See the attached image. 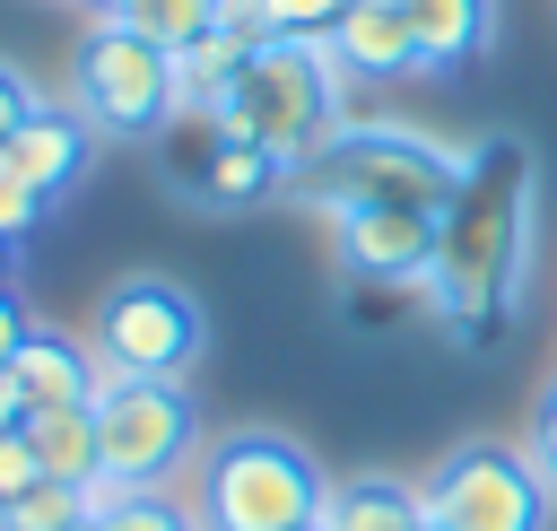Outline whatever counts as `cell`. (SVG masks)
Returning <instances> with one entry per match:
<instances>
[{
	"label": "cell",
	"mask_w": 557,
	"mask_h": 531,
	"mask_svg": "<svg viewBox=\"0 0 557 531\" xmlns=\"http://www.w3.org/2000/svg\"><path fill=\"white\" fill-rule=\"evenodd\" d=\"M531 192H540V165L513 131L470 148L461 192L435 226V270H426V296L461 348H496L513 322V296L531 279Z\"/></svg>",
	"instance_id": "6da1fadb"
},
{
	"label": "cell",
	"mask_w": 557,
	"mask_h": 531,
	"mask_svg": "<svg viewBox=\"0 0 557 531\" xmlns=\"http://www.w3.org/2000/svg\"><path fill=\"white\" fill-rule=\"evenodd\" d=\"M226 131H244V139H261L270 157H287V165H305L313 148H331L348 122H357V104H348V70L331 61V44H261L244 70H235V87H226Z\"/></svg>",
	"instance_id": "7a4b0ae2"
},
{
	"label": "cell",
	"mask_w": 557,
	"mask_h": 531,
	"mask_svg": "<svg viewBox=\"0 0 557 531\" xmlns=\"http://www.w3.org/2000/svg\"><path fill=\"white\" fill-rule=\"evenodd\" d=\"M461 165H470V157H453V148H435V139H418V131L348 122L331 148H313V157L296 165V192H305L322 218H339V209H426V218H444L453 192H461Z\"/></svg>",
	"instance_id": "3957f363"
},
{
	"label": "cell",
	"mask_w": 557,
	"mask_h": 531,
	"mask_svg": "<svg viewBox=\"0 0 557 531\" xmlns=\"http://www.w3.org/2000/svg\"><path fill=\"white\" fill-rule=\"evenodd\" d=\"M322 496L331 479L313 470V453L296 435H270V427H235L200 453V531H305L322 522Z\"/></svg>",
	"instance_id": "277c9868"
},
{
	"label": "cell",
	"mask_w": 557,
	"mask_h": 531,
	"mask_svg": "<svg viewBox=\"0 0 557 531\" xmlns=\"http://www.w3.org/2000/svg\"><path fill=\"white\" fill-rule=\"evenodd\" d=\"M96 366L104 374H131V383H183L209 348V322H200V296L139 270V279H113L104 305H96V331H87Z\"/></svg>",
	"instance_id": "5b68a950"
},
{
	"label": "cell",
	"mask_w": 557,
	"mask_h": 531,
	"mask_svg": "<svg viewBox=\"0 0 557 531\" xmlns=\"http://www.w3.org/2000/svg\"><path fill=\"white\" fill-rule=\"evenodd\" d=\"M70 96L96 131L113 139H157L174 113H183V78H174V52L131 35L122 17H96V35L78 44L70 61Z\"/></svg>",
	"instance_id": "8992f818"
},
{
	"label": "cell",
	"mask_w": 557,
	"mask_h": 531,
	"mask_svg": "<svg viewBox=\"0 0 557 531\" xmlns=\"http://www.w3.org/2000/svg\"><path fill=\"white\" fill-rule=\"evenodd\" d=\"M418 496H426V522H444V531H548L557 487L513 444H461L453 461L426 470Z\"/></svg>",
	"instance_id": "52a82bcc"
},
{
	"label": "cell",
	"mask_w": 557,
	"mask_h": 531,
	"mask_svg": "<svg viewBox=\"0 0 557 531\" xmlns=\"http://www.w3.org/2000/svg\"><path fill=\"white\" fill-rule=\"evenodd\" d=\"M96 453H104V479L122 487H157L183 470L191 453V400L183 383H131V374H104L96 366Z\"/></svg>",
	"instance_id": "ba28073f"
},
{
	"label": "cell",
	"mask_w": 557,
	"mask_h": 531,
	"mask_svg": "<svg viewBox=\"0 0 557 531\" xmlns=\"http://www.w3.org/2000/svg\"><path fill=\"white\" fill-rule=\"evenodd\" d=\"M435 226L444 218H426V209H339L331 218V244H339V270L357 287H426Z\"/></svg>",
	"instance_id": "9c48e42d"
},
{
	"label": "cell",
	"mask_w": 557,
	"mask_h": 531,
	"mask_svg": "<svg viewBox=\"0 0 557 531\" xmlns=\"http://www.w3.org/2000/svg\"><path fill=\"white\" fill-rule=\"evenodd\" d=\"M96 157V122L78 104H35L17 131H9V174L35 183V192H70Z\"/></svg>",
	"instance_id": "30bf717a"
},
{
	"label": "cell",
	"mask_w": 557,
	"mask_h": 531,
	"mask_svg": "<svg viewBox=\"0 0 557 531\" xmlns=\"http://www.w3.org/2000/svg\"><path fill=\"white\" fill-rule=\"evenodd\" d=\"M331 61L348 78H409L418 70V35L400 0H348V17L331 26Z\"/></svg>",
	"instance_id": "8fae6325"
},
{
	"label": "cell",
	"mask_w": 557,
	"mask_h": 531,
	"mask_svg": "<svg viewBox=\"0 0 557 531\" xmlns=\"http://www.w3.org/2000/svg\"><path fill=\"white\" fill-rule=\"evenodd\" d=\"M296 183V165L287 157H270L261 139H244V131H226L218 148H209V165L183 183V200H200V209H261L270 192H287Z\"/></svg>",
	"instance_id": "7c38bea8"
},
{
	"label": "cell",
	"mask_w": 557,
	"mask_h": 531,
	"mask_svg": "<svg viewBox=\"0 0 557 531\" xmlns=\"http://www.w3.org/2000/svg\"><path fill=\"white\" fill-rule=\"evenodd\" d=\"M9 383L26 392V409L96 400V348H78V339H61V331H26V348L9 357Z\"/></svg>",
	"instance_id": "4fadbf2b"
},
{
	"label": "cell",
	"mask_w": 557,
	"mask_h": 531,
	"mask_svg": "<svg viewBox=\"0 0 557 531\" xmlns=\"http://www.w3.org/2000/svg\"><path fill=\"white\" fill-rule=\"evenodd\" d=\"M409 9V35H418V70H461L496 44V0H400Z\"/></svg>",
	"instance_id": "5bb4252c"
},
{
	"label": "cell",
	"mask_w": 557,
	"mask_h": 531,
	"mask_svg": "<svg viewBox=\"0 0 557 531\" xmlns=\"http://www.w3.org/2000/svg\"><path fill=\"white\" fill-rule=\"evenodd\" d=\"M322 522H331V531H426V496H418L409 479L357 470V479H331Z\"/></svg>",
	"instance_id": "9a60e30c"
},
{
	"label": "cell",
	"mask_w": 557,
	"mask_h": 531,
	"mask_svg": "<svg viewBox=\"0 0 557 531\" xmlns=\"http://www.w3.org/2000/svg\"><path fill=\"white\" fill-rule=\"evenodd\" d=\"M26 444H35L44 479L87 487V479L104 470V453H96V409H87V400H70V409H26Z\"/></svg>",
	"instance_id": "2e32d148"
},
{
	"label": "cell",
	"mask_w": 557,
	"mask_h": 531,
	"mask_svg": "<svg viewBox=\"0 0 557 531\" xmlns=\"http://www.w3.org/2000/svg\"><path fill=\"white\" fill-rule=\"evenodd\" d=\"M113 17H122L131 35L165 44V52H191L200 35H218V0H122Z\"/></svg>",
	"instance_id": "e0dca14e"
},
{
	"label": "cell",
	"mask_w": 557,
	"mask_h": 531,
	"mask_svg": "<svg viewBox=\"0 0 557 531\" xmlns=\"http://www.w3.org/2000/svg\"><path fill=\"white\" fill-rule=\"evenodd\" d=\"M70 522H96L87 487H70V479H35L17 505H0V531H70Z\"/></svg>",
	"instance_id": "ac0fdd59"
},
{
	"label": "cell",
	"mask_w": 557,
	"mask_h": 531,
	"mask_svg": "<svg viewBox=\"0 0 557 531\" xmlns=\"http://www.w3.org/2000/svg\"><path fill=\"white\" fill-rule=\"evenodd\" d=\"M261 9L287 44H331V26L348 17V0H261Z\"/></svg>",
	"instance_id": "d6986e66"
},
{
	"label": "cell",
	"mask_w": 557,
	"mask_h": 531,
	"mask_svg": "<svg viewBox=\"0 0 557 531\" xmlns=\"http://www.w3.org/2000/svg\"><path fill=\"white\" fill-rule=\"evenodd\" d=\"M104 531H200V514L174 505V496H157V487H139L122 514H104Z\"/></svg>",
	"instance_id": "ffe728a7"
},
{
	"label": "cell",
	"mask_w": 557,
	"mask_h": 531,
	"mask_svg": "<svg viewBox=\"0 0 557 531\" xmlns=\"http://www.w3.org/2000/svg\"><path fill=\"white\" fill-rule=\"evenodd\" d=\"M44 209H52V192H35V183H17V174H0V244H17V235H35V226H44Z\"/></svg>",
	"instance_id": "44dd1931"
},
{
	"label": "cell",
	"mask_w": 557,
	"mask_h": 531,
	"mask_svg": "<svg viewBox=\"0 0 557 531\" xmlns=\"http://www.w3.org/2000/svg\"><path fill=\"white\" fill-rule=\"evenodd\" d=\"M35 479H44V461H35L26 427H9V435H0V505H17V496H26Z\"/></svg>",
	"instance_id": "7402d4cb"
},
{
	"label": "cell",
	"mask_w": 557,
	"mask_h": 531,
	"mask_svg": "<svg viewBox=\"0 0 557 531\" xmlns=\"http://www.w3.org/2000/svg\"><path fill=\"white\" fill-rule=\"evenodd\" d=\"M35 104H44V96H35V87H26V78H17L9 61H0V148H9V131H17V122H26Z\"/></svg>",
	"instance_id": "603a6c76"
},
{
	"label": "cell",
	"mask_w": 557,
	"mask_h": 531,
	"mask_svg": "<svg viewBox=\"0 0 557 531\" xmlns=\"http://www.w3.org/2000/svg\"><path fill=\"white\" fill-rule=\"evenodd\" d=\"M531 461H540V479L557 487V383H548V400H540V418H531Z\"/></svg>",
	"instance_id": "cb8c5ba5"
},
{
	"label": "cell",
	"mask_w": 557,
	"mask_h": 531,
	"mask_svg": "<svg viewBox=\"0 0 557 531\" xmlns=\"http://www.w3.org/2000/svg\"><path fill=\"white\" fill-rule=\"evenodd\" d=\"M26 331H35V322H26V305H17L9 287H0V374H9V357L26 348Z\"/></svg>",
	"instance_id": "d4e9b609"
},
{
	"label": "cell",
	"mask_w": 557,
	"mask_h": 531,
	"mask_svg": "<svg viewBox=\"0 0 557 531\" xmlns=\"http://www.w3.org/2000/svg\"><path fill=\"white\" fill-rule=\"evenodd\" d=\"M9 427H26V392L0 374V435H9Z\"/></svg>",
	"instance_id": "484cf974"
},
{
	"label": "cell",
	"mask_w": 557,
	"mask_h": 531,
	"mask_svg": "<svg viewBox=\"0 0 557 531\" xmlns=\"http://www.w3.org/2000/svg\"><path fill=\"white\" fill-rule=\"evenodd\" d=\"M87 9H96V17H113V9H122V0H87Z\"/></svg>",
	"instance_id": "4316f807"
},
{
	"label": "cell",
	"mask_w": 557,
	"mask_h": 531,
	"mask_svg": "<svg viewBox=\"0 0 557 531\" xmlns=\"http://www.w3.org/2000/svg\"><path fill=\"white\" fill-rule=\"evenodd\" d=\"M0 287H9V244H0Z\"/></svg>",
	"instance_id": "83f0119b"
},
{
	"label": "cell",
	"mask_w": 557,
	"mask_h": 531,
	"mask_svg": "<svg viewBox=\"0 0 557 531\" xmlns=\"http://www.w3.org/2000/svg\"><path fill=\"white\" fill-rule=\"evenodd\" d=\"M70 531H104V522H70Z\"/></svg>",
	"instance_id": "f1b7e54d"
},
{
	"label": "cell",
	"mask_w": 557,
	"mask_h": 531,
	"mask_svg": "<svg viewBox=\"0 0 557 531\" xmlns=\"http://www.w3.org/2000/svg\"><path fill=\"white\" fill-rule=\"evenodd\" d=\"M0 174H9V148H0Z\"/></svg>",
	"instance_id": "f546056e"
},
{
	"label": "cell",
	"mask_w": 557,
	"mask_h": 531,
	"mask_svg": "<svg viewBox=\"0 0 557 531\" xmlns=\"http://www.w3.org/2000/svg\"><path fill=\"white\" fill-rule=\"evenodd\" d=\"M305 531H331V522H305Z\"/></svg>",
	"instance_id": "4dcf8cb0"
},
{
	"label": "cell",
	"mask_w": 557,
	"mask_h": 531,
	"mask_svg": "<svg viewBox=\"0 0 557 531\" xmlns=\"http://www.w3.org/2000/svg\"><path fill=\"white\" fill-rule=\"evenodd\" d=\"M426 531H444V522H426Z\"/></svg>",
	"instance_id": "1f68e13d"
}]
</instances>
